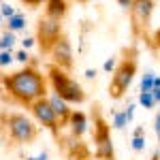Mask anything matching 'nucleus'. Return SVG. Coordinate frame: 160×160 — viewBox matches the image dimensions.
<instances>
[{
    "label": "nucleus",
    "instance_id": "26",
    "mask_svg": "<svg viewBox=\"0 0 160 160\" xmlns=\"http://www.w3.org/2000/svg\"><path fill=\"white\" fill-rule=\"evenodd\" d=\"M132 2H135V0H118V4L122 7L124 11H130V9H132Z\"/></svg>",
    "mask_w": 160,
    "mask_h": 160
},
{
    "label": "nucleus",
    "instance_id": "32",
    "mask_svg": "<svg viewBox=\"0 0 160 160\" xmlns=\"http://www.w3.org/2000/svg\"><path fill=\"white\" fill-rule=\"evenodd\" d=\"M152 160H160V149H156V152H154V156H152Z\"/></svg>",
    "mask_w": 160,
    "mask_h": 160
},
{
    "label": "nucleus",
    "instance_id": "15",
    "mask_svg": "<svg viewBox=\"0 0 160 160\" xmlns=\"http://www.w3.org/2000/svg\"><path fill=\"white\" fill-rule=\"evenodd\" d=\"M15 32H11V30H4L2 32V41H0V47L4 51H13V47H15Z\"/></svg>",
    "mask_w": 160,
    "mask_h": 160
},
{
    "label": "nucleus",
    "instance_id": "7",
    "mask_svg": "<svg viewBox=\"0 0 160 160\" xmlns=\"http://www.w3.org/2000/svg\"><path fill=\"white\" fill-rule=\"evenodd\" d=\"M94 156L98 160H115L111 126L100 118V113L94 115Z\"/></svg>",
    "mask_w": 160,
    "mask_h": 160
},
{
    "label": "nucleus",
    "instance_id": "34",
    "mask_svg": "<svg viewBox=\"0 0 160 160\" xmlns=\"http://www.w3.org/2000/svg\"><path fill=\"white\" fill-rule=\"evenodd\" d=\"M77 2H81V4H86V2H92V0H77Z\"/></svg>",
    "mask_w": 160,
    "mask_h": 160
},
{
    "label": "nucleus",
    "instance_id": "11",
    "mask_svg": "<svg viewBox=\"0 0 160 160\" xmlns=\"http://www.w3.org/2000/svg\"><path fill=\"white\" fill-rule=\"evenodd\" d=\"M68 128H71V135H73L75 139H81L83 132L88 130L86 113H81V111H73V115H71V120H68Z\"/></svg>",
    "mask_w": 160,
    "mask_h": 160
},
{
    "label": "nucleus",
    "instance_id": "6",
    "mask_svg": "<svg viewBox=\"0 0 160 160\" xmlns=\"http://www.w3.org/2000/svg\"><path fill=\"white\" fill-rule=\"evenodd\" d=\"M62 32V22L60 19H53L49 15H43L37 24V45L41 53H49L53 49V45L60 41Z\"/></svg>",
    "mask_w": 160,
    "mask_h": 160
},
{
    "label": "nucleus",
    "instance_id": "25",
    "mask_svg": "<svg viewBox=\"0 0 160 160\" xmlns=\"http://www.w3.org/2000/svg\"><path fill=\"white\" fill-rule=\"evenodd\" d=\"M154 130H156V137H158V143H160V113L154 115Z\"/></svg>",
    "mask_w": 160,
    "mask_h": 160
},
{
    "label": "nucleus",
    "instance_id": "24",
    "mask_svg": "<svg viewBox=\"0 0 160 160\" xmlns=\"http://www.w3.org/2000/svg\"><path fill=\"white\" fill-rule=\"evenodd\" d=\"M37 43V38H32V37H26L24 41H22V49H30L32 45Z\"/></svg>",
    "mask_w": 160,
    "mask_h": 160
},
{
    "label": "nucleus",
    "instance_id": "9",
    "mask_svg": "<svg viewBox=\"0 0 160 160\" xmlns=\"http://www.w3.org/2000/svg\"><path fill=\"white\" fill-rule=\"evenodd\" d=\"M49 56H51V64L60 66L64 71H71L73 68V45H71V41H68L66 34L60 37V41L49 51Z\"/></svg>",
    "mask_w": 160,
    "mask_h": 160
},
{
    "label": "nucleus",
    "instance_id": "2",
    "mask_svg": "<svg viewBox=\"0 0 160 160\" xmlns=\"http://www.w3.org/2000/svg\"><path fill=\"white\" fill-rule=\"evenodd\" d=\"M137 66H139V62H137V49L130 47V49L124 51V58L120 60L118 68L111 73L113 77H111V83H109V96L113 100L122 98L124 94H126V90L130 88V83H132V79H135V75H137Z\"/></svg>",
    "mask_w": 160,
    "mask_h": 160
},
{
    "label": "nucleus",
    "instance_id": "30",
    "mask_svg": "<svg viewBox=\"0 0 160 160\" xmlns=\"http://www.w3.org/2000/svg\"><path fill=\"white\" fill-rule=\"evenodd\" d=\"M86 77H88V79H94V77H96V71H92V68H88V71H86Z\"/></svg>",
    "mask_w": 160,
    "mask_h": 160
},
{
    "label": "nucleus",
    "instance_id": "1",
    "mask_svg": "<svg viewBox=\"0 0 160 160\" xmlns=\"http://www.w3.org/2000/svg\"><path fill=\"white\" fill-rule=\"evenodd\" d=\"M2 88L15 102L26 107L47 96V79L37 66H24L22 71L2 75Z\"/></svg>",
    "mask_w": 160,
    "mask_h": 160
},
{
    "label": "nucleus",
    "instance_id": "22",
    "mask_svg": "<svg viewBox=\"0 0 160 160\" xmlns=\"http://www.w3.org/2000/svg\"><path fill=\"white\" fill-rule=\"evenodd\" d=\"M28 58H30V56H28V49H19L17 53H15V60L22 62V64H26V62H28Z\"/></svg>",
    "mask_w": 160,
    "mask_h": 160
},
{
    "label": "nucleus",
    "instance_id": "12",
    "mask_svg": "<svg viewBox=\"0 0 160 160\" xmlns=\"http://www.w3.org/2000/svg\"><path fill=\"white\" fill-rule=\"evenodd\" d=\"M68 13V2L66 0H45V15H49L53 19H64Z\"/></svg>",
    "mask_w": 160,
    "mask_h": 160
},
{
    "label": "nucleus",
    "instance_id": "8",
    "mask_svg": "<svg viewBox=\"0 0 160 160\" xmlns=\"http://www.w3.org/2000/svg\"><path fill=\"white\" fill-rule=\"evenodd\" d=\"M30 111H32L34 120H37L41 126H45L47 130H51L53 135L58 137V126H62V124H60V118H58L56 109L51 107V102H49L47 96L41 98V100H37V102L30 107Z\"/></svg>",
    "mask_w": 160,
    "mask_h": 160
},
{
    "label": "nucleus",
    "instance_id": "3",
    "mask_svg": "<svg viewBox=\"0 0 160 160\" xmlns=\"http://www.w3.org/2000/svg\"><path fill=\"white\" fill-rule=\"evenodd\" d=\"M47 79H49V83H51V90H53L56 94H60L66 102H71V105H81V102H86V92H83V88L79 86L73 77H68V73H66L64 68L51 64L49 68H47Z\"/></svg>",
    "mask_w": 160,
    "mask_h": 160
},
{
    "label": "nucleus",
    "instance_id": "5",
    "mask_svg": "<svg viewBox=\"0 0 160 160\" xmlns=\"http://www.w3.org/2000/svg\"><path fill=\"white\" fill-rule=\"evenodd\" d=\"M156 0H135L130 9V28L135 38H145L148 41L149 26H152V15H154V4Z\"/></svg>",
    "mask_w": 160,
    "mask_h": 160
},
{
    "label": "nucleus",
    "instance_id": "29",
    "mask_svg": "<svg viewBox=\"0 0 160 160\" xmlns=\"http://www.w3.org/2000/svg\"><path fill=\"white\" fill-rule=\"evenodd\" d=\"M152 94H154V98H156V102L160 105V88H154V90H152Z\"/></svg>",
    "mask_w": 160,
    "mask_h": 160
},
{
    "label": "nucleus",
    "instance_id": "16",
    "mask_svg": "<svg viewBox=\"0 0 160 160\" xmlns=\"http://www.w3.org/2000/svg\"><path fill=\"white\" fill-rule=\"evenodd\" d=\"M139 105H141L143 109H154L158 102H156V98H154L152 92H139Z\"/></svg>",
    "mask_w": 160,
    "mask_h": 160
},
{
    "label": "nucleus",
    "instance_id": "14",
    "mask_svg": "<svg viewBox=\"0 0 160 160\" xmlns=\"http://www.w3.org/2000/svg\"><path fill=\"white\" fill-rule=\"evenodd\" d=\"M7 26H9V30H11V32L26 30V15H24V13H17V15H13L11 19L7 22Z\"/></svg>",
    "mask_w": 160,
    "mask_h": 160
},
{
    "label": "nucleus",
    "instance_id": "27",
    "mask_svg": "<svg viewBox=\"0 0 160 160\" xmlns=\"http://www.w3.org/2000/svg\"><path fill=\"white\" fill-rule=\"evenodd\" d=\"M47 158H49V154H47V152H41L38 156H28L26 160H47Z\"/></svg>",
    "mask_w": 160,
    "mask_h": 160
},
{
    "label": "nucleus",
    "instance_id": "18",
    "mask_svg": "<svg viewBox=\"0 0 160 160\" xmlns=\"http://www.w3.org/2000/svg\"><path fill=\"white\" fill-rule=\"evenodd\" d=\"M0 11H2V17H4V19H7V22H9V19H11L13 15H17V11H15V9H13L11 4H9V2H2V4H0Z\"/></svg>",
    "mask_w": 160,
    "mask_h": 160
},
{
    "label": "nucleus",
    "instance_id": "10",
    "mask_svg": "<svg viewBox=\"0 0 160 160\" xmlns=\"http://www.w3.org/2000/svg\"><path fill=\"white\" fill-rule=\"evenodd\" d=\"M47 98H49L51 107H53V109H56V113H58L60 124H62V126H68V120H71V115H73V111L68 109V105H71V102H66V100L62 98L60 94H56V92H53V94H49Z\"/></svg>",
    "mask_w": 160,
    "mask_h": 160
},
{
    "label": "nucleus",
    "instance_id": "21",
    "mask_svg": "<svg viewBox=\"0 0 160 160\" xmlns=\"http://www.w3.org/2000/svg\"><path fill=\"white\" fill-rule=\"evenodd\" d=\"M13 60H15L13 51H4V49H2V53H0V66L4 68V66H9V64H11Z\"/></svg>",
    "mask_w": 160,
    "mask_h": 160
},
{
    "label": "nucleus",
    "instance_id": "31",
    "mask_svg": "<svg viewBox=\"0 0 160 160\" xmlns=\"http://www.w3.org/2000/svg\"><path fill=\"white\" fill-rule=\"evenodd\" d=\"M24 2H26V4H30V7H37L41 0H24Z\"/></svg>",
    "mask_w": 160,
    "mask_h": 160
},
{
    "label": "nucleus",
    "instance_id": "19",
    "mask_svg": "<svg viewBox=\"0 0 160 160\" xmlns=\"http://www.w3.org/2000/svg\"><path fill=\"white\" fill-rule=\"evenodd\" d=\"M130 148L135 152H143L145 149V137H132L130 139Z\"/></svg>",
    "mask_w": 160,
    "mask_h": 160
},
{
    "label": "nucleus",
    "instance_id": "17",
    "mask_svg": "<svg viewBox=\"0 0 160 160\" xmlns=\"http://www.w3.org/2000/svg\"><path fill=\"white\" fill-rule=\"evenodd\" d=\"M113 128H118V130H124L126 126H128V118H126V113L124 111H113V124H111Z\"/></svg>",
    "mask_w": 160,
    "mask_h": 160
},
{
    "label": "nucleus",
    "instance_id": "13",
    "mask_svg": "<svg viewBox=\"0 0 160 160\" xmlns=\"http://www.w3.org/2000/svg\"><path fill=\"white\" fill-rule=\"evenodd\" d=\"M154 88H156V75H154V71H145V75L141 77L139 92H152Z\"/></svg>",
    "mask_w": 160,
    "mask_h": 160
},
{
    "label": "nucleus",
    "instance_id": "4",
    "mask_svg": "<svg viewBox=\"0 0 160 160\" xmlns=\"http://www.w3.org/2000/svg\"><path fill=\"white\" fill-rule=\"evenodd\" d=\"M2 124H4V128L9 130L11 141L17 143V145L32 143L38 137L37 124L32 122L30 118H26L24 113H4V115H2Z\"/></svg>",
    "mask_w": 160,
    "mask_h": 160
},
{
    "label": "nucleus",
    "instance_id": "33",
    "mask_svg": "<svg viewBox=\"0 0 160 160\" xmlns=\"http://www.w3.org/2000/svg\"><path fill=\"white\" fill-rule=\"evenodd\" d=\"M156 88H160V77H156Z\"/></svg>",
    "mask_w": 160,
    "mask_h": 160
},
{
    "label": "nucleus",
    "instance_id": "20",
    "mask_svg": "<svg viewBox=\"0 0 160 160\" xmlns=\"http://www.w3.org/2000/svg\"><path fill=\"white\" fill-rule=\"evenodd\" d=\"M118 64H120V62H118V58H113V56H111V58H107V60H105L102 71H105V73H113V71L118 68Z\"/></svg>",
    "mask_w": 160,
    "mask_h": 160
},
{
    "label": "nucleus",
    "instance_id": "28",
    "mask_svg": "<svg viewBox=\"0 0 160 160\" xmlns=\"http://www.w3.org/2000/svg\"><path fill=\"white\" fill-rule=\"evenodd\" d=\"M132 137H145V128H143V126H137L135 132H132Z\"/></svg>",
    "mask_w": 160,
    "mask_h": 160
},
{
    "label": "nucleus",
    "instance_id": "23",
    "mask_svg": "<svg viewBox=\"0 0 160 160\" xmlns=\"http://www.w3.org/2000/svg\"><path fill=\"white\" fill-rule=\"evenodd\" d=\"M124 113H126V118H128V122H132V118H135V102H130L126 109H124Z\"/></svg>",
    "mask_w": 160,
    "mask_h": 160
}]
</instances>
